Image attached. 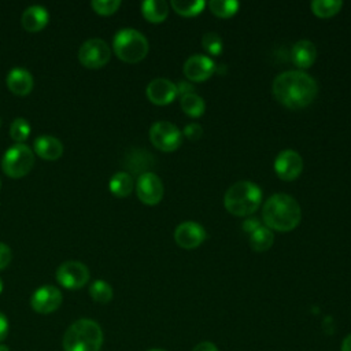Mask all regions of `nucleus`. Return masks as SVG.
Instances as JSON below:
<instances>
[{"label":"nucleus","instance_id":"obj_39","mask_svg":"<svg viewBox=\"0 0 351 351\" xmlns=\"http://www.w3.org/2000/svg\"><path fill=\"white\" fill-rule=\"evenodd\" d=\"M3 292V281H1V278H0V293Z\"/></svg>","mask_w":351,"mask_h":351},{"label":"nucleus","instance_id":"obj_21","mask_svg":"<svg viewBox=\"0 0 351 351\" xmlns=\"http://www.w3.org/2000/svg\"><path fill=\"white\" fill-rule=\"evenodd\" d=\"M108 186H110V191L118 196V197H125L128 196L132 189H133V178L129 173L126 171H118L115 173L110 182H108Z\"/></svg>","mask_w":351,"mask_h":351},{"label":"nucleus","instance_id":"obj_10","mask_svg":"<svg viewBox=\"0 0 351 351\" xmlns=\"http://www.w3.org/2000/svg\"><path fill=\"white\" fill-rule=\"evenodd\" d=\"M62 300V292L56 287L43 285L33 292L30 298V306L38 314H49L59 308Z\"/></svg>","mask_w":351,"mask_h":351},{"label":"nucleus","instance_id":"obj_6","mask_svg":"<svg viewBox=\"0 0 351 351\" xmlns=\"http://www.w3.org/2000/svg\"><path fill=\"white\" fill-rule=\"evenodd\" d=\"M34 165L33 151L26 144H14L10 147L3 159L1 169L11 178H21L26 176Z\"/></svg>","mask_w":351,"mask_h":351},{"label":"nucleus","instance_id":"obj_20","mask_svg":"<svg viewBox=\"0 0 351 351\" xmlns=\"http://www.w3.org/2000/svg\"><path fill=\"white\" fill-rule=\"evenodd\" d=\"M141 12L147 21L160 23L167 16L169 4L165 0H145L141 4Z\"/></svg>","mask_w":351,"mask_h":351},{"label":"nucleus","instance_id":"obj_15","mask_svg":"<svg viewBox=\"0 0 351 351\" xmlns=\"http://www.w3.org/2000/svg\"><path fill=\"white\" fill-rule=\"evenodd\" d=\"M147 97L159 106L169 104L177 97V86L167 78H155L147 85Z\"/></svg>","mask_w":351,"mask_h":351},{"label":"nucleus","instance_id":"obj_31","mask_svg":"<svg viewBox=\"0 0 351 351\" xmlns=\"http://www.w3.org/2000/svg\"><path fill=\"white\" fill-rule=\"evenodd\" d=\"M184 134L189 138V140H199L203 134V129L200 125L197 123H188L185 128H184Z\"/></svg>","mask_w":351,"mask_h":351},{"label":"nucleus","instance_id":"obj_42","mask_svg":"<svg viewBox=\"0 0 351 351\" xmlns=\"http://www.w3.org/2000/svg\"><path fill=\"white\" fill-rule=\"evenodd\" d=\"M0 185H1V181H0Z\"/></svg>","mask_w":351,"mask_h":351},{"label":"nucleus","instance_id":"obj_12","mask_svg":"<svg viewBox=\"0 0 351 351\" xmlns=\"http://www.w3.org/2000/svg\"><path fill=\"white\" fill-rule=\"evenodd\" d=\"M274 170L281 180H295L303 170V159L296 151L284 149L274 160Z\"/></svg>","mask_w":351,"mask_h":351},{"label":"nucleus","instance_id":"obj_32","mask_svg":"<svg viewBox=\"0 0 351 351\" xmlns=\"http://www.w3.org/2000/svg\"><path fill=\"white\" fill-rule=\"evenodd\" d=\"M11 258H12L11 248L7 244L0 243V270L8 266V263L11 262Z\"/></svg>","mask_w":351,"mask_h":351},{"label":"nucleus","instance_id":"obj_23","mask_svg":"<svg viewBox=\"0 0 351 351\" xmlns=\"http://www.w3.org/2000/svg\"><path fill=\"white\" fill-rule=\"evenodd\" d=\"M180 104H181V108L184 110V112L188 114L189 117H200L206 108L204 100L195 92L181 96Z\"/></svg>","mask_w":351,"mask_h":351},{"label":"nucleus","instance_id":"obj_19","mask_svg":"<svg viewBox=\"0 0 351 351\" xmlns=\"http://www.w3.org/2000/svg\"><path fill=\"white\" fill-rule=\"evenodd\" d=\"M34 152L47 160H55L63 154V144L52 136H40L34 140Z\"/></svg>","mask_w":351,"mask_h":351},{"label":"nucleus","instance_id":"obj_17","mask_svg":"<svg viewBox=\"0 0 351 351\" xmlns=\"http://www.w3.org/2000/svg\"><path fill=\"white\" fill-rule=\"evenodd\" d=\"M33 85H34L33 77L25 69L15 67L7 74V86L15 95H19V96L27 95L33 89Z\"/></svg>","mask_w":351,"mask_h":351},{"label":"nucleus","instance_id":"obj_27","mask_svg":"<svg viewBox=\"0 0 351 351\" xmlns=\"http://www.w3.org/2000/svg\"><path fill=\"white\" fill-rule=\"evenodd\" d=\"M208 7L213 14L221 18H228L234 15L239 11V1L236 0H211L208 3Z\"/></svg>","mask_w":351,"mask_h":351},{"label":"nucleus","instance_id":"obj_3","mask_svg":"<svg viewBox=\"0 0 351 351\" xmlns=\"http://www.w3.org/2000/svg\"><path fill=\"white\" fill-rule=\"evenodd\" d=\"M62 344L64 351H99L103 344V330L96 321L81 318L66 329Z\"/></svg>","mask_w":351,"mask_h":351},{"label":"nucleus","instance_id":"obj_34","mask_svg":"<svg viewBox=\"0 0 351 351\" xmlns=\"http://www.w3.org/2000/svg\"><path fill=\"white\" fill-rule=\"evenodd\" d=\"M8 329H10L8 319H7V317L0 311V341H3V340L7 337Z\"/></svg>","mask_w":351,"mask_h":351},{"label":"nucleus","instance_id":"obj_1","mask_svg":"<svg viewBox=\"0 0 351 351\" xmlns=\"http://www.w3.org/2000/svg\"><path fill=\"white\" fill-rule=\"evenodd\" d=\"M317 92V81L300 70L284 71L273 81L274 97L292 110L307 107L315 99Z\"/></svg>","mask_w":351,"mask_h":351},{"label":"nucleus","instance_id":"obj_37","mask_svg":"<svg viewBox=\"0 0 351 351\" xmlns=\"http://www.w3.org/2000/svg\"><path fill=\"white\" fill-rule=\"evenodd\" d=\"M341 351H351V333L344 337L341 343Z\"/></svg>","mask_w":351,"mask_h":351},{"label":"nucleus","instance_id":"obj_18","mask_svg":"<svg viewBox=\"0 0 351 351\" xmlns=\"http://www.w3.org/2000/svg\"><path fill=\"white\" fill-rule=\"evenodd\" d=\"M315 56V45L308 40H299L291 49V59L300 69L310 67L314 63Z\"/></svg>","mask_w":351,"mask_h":351},{"label":"nucleus","instance_id":"obj_26","mask_svg":"<svg viewBox=\"0 0 351 351\" xmlns=\"http://www.w3.org/2000/svg\"><path fill=\"white\" fill-rule=\"evenodd\" d=\"M89 295L97 303H108L112 299V288L104 280H96L89 287Z\"/></svg>","mask_w":351,"mask_h":351},{"label":"nucleus","instance_id":"obj_29","mask_svg":"<svg viewBox=\"0 0 351 351\" xmlns=\"http://www.w3.org/2000/svg\"><path fill=\"white\" fill-rule=\"evenodd\" d=\"M202 45L211 55H219L222 52V48H223L221 37L214 32L204 33V36L202 37Z\"/></svg>","mask_w":351,"mask_h":351},{"label":"nucleus","instance_id":"obj_5","mask_svg":"<svg viewBox=\"0 0 351 351\" xmlns=\"http://www.w3.org/2000/svg\"><path fill=\"white\" fill-rule=\"evenodd\" d=\"M115 55L128 63H136L145 58L148 53V41L143 33L136 29H121L112 40Z\"/></svg>","mask_w":351,"mask_h":351},{"label":"nucleus","instance_id":"obj_41","mask_svg":"<svg viewBox=\"0 0 351 351\" xmlns=\"http://www.w3.org/2000/svg\"><path fill=\"white\" fill-rule=\"evenodd\" d=\"M0 123H1V119H0Z\"/></svg>","mask_w":351,"mask_h":351},{"label":"nucleus","instance_id":"obj_25","mask_svg":"<svg viewBox=\"0 0 351 351\" xmlns=\"http://www.w3.org/2000/svg\"><path fill=\"white\" fill-rule=\"evenodd\" d=\"M206 3L203 0H173L171 7L176 12L185 15V16H193L197 15L200 11H203Z\"/></svg>","mask_w":351,"mask_h":351},{"label":"nucleus","instance_id":"obj_14","mask_svg":"<svg viewBox=\"0 0 351 351\" xmlns=\"http://www.w3.org/2000/svg\"><path fill=\"white\" fill-rule=\"evenodd\" d=\"M214 70H215L214 60L200 53L189 56L184 63V74L191 81H197V82L204 81L208 77H211Z\"/></svg>","mask_w":351,"mask_h":351},{"label":"nucleus","instance_id":"obj_13","mask_svg":"<svg viewBox=\"0 0 351 351\" xmlns=\"http://www.w3.org/2000/svg\"><path fill=\"white\" fill-rule=\"evenodd\" d=\"M176 243L186 250L200 245L206 239L204 228L193 221H186L180 223L174 230Z\"/></svg>","mask_w":351,"mask_h":351},{"label":"nucleus","instance_id":"obj_2","mask_svg":"<svg viewBox=\"0 0 351 351\" xmlns=\"http://www.w3.org/2000/svg\"><path fill=\"white\" fill-rule=\"evenodd\" d=\"M262 218L269 229L289 232L299 225L302 210L292 196L287 193H274L265 202Z\"/></svg>","mask_w":351,"mask_h":351},{"label":"nucleus","instance_id":"obj_38","mask_svg":"<svg viewBox=\"0 0 351 351\" xmlns=\"http://www.w3.org/2000/svg\"><path fill=\"white\" fill-rule=\"evenodd\" d=\"M0 351H10V348L7 346H1L0 344Z\"/></svg>","mask_w":351,"mask_h":351},{"label":"nucleus","instance_id":"obj_36","mask_svg":"<svg viewBox=\"0 0 351 351\" xmlns=\"http://www.w3.org/2000/svg\"><path fill=\"white\" fill-rule=\"evenodd\" d=\"M177 86V95L180 96H184L186 93H192L193 92V86L188 82H180L176 85Z\"/></svg>","mask_w":351,"mask_h":351},{"label":"nucleus","instance_id":"obj_9","mask_svg":"<svg viewBox=\"0 0 351 351\" xmlns=\"http://www.w3.org/2000/svg\"><path fill=\"white\" fill-rule=\"evenodd\" d=\"M56 280L67 289H80L88 282L89 270L78 261H67L58 267Z\"/></svg>","mask_w":351,"mask_h":351},{"label":"nucleus","instance_id":"obj_30","mask_svg":"<svg viewBox=\"0 0 351 351\" xmlns=\"http://www.w3.org/2000/svg\"><path fill=\"white\" fill-rule=\"evenodd\" d=\"M121 5L119 0H93L92 1V8L95 12L100 15H111L114 14Z\"/></svg>","mask_w":351,"mask_h":351},{"label":"nucleus","instance_id":"obj_16","mask_svg":"<svg viewBox=\"0 0 351 351\" xmlns=\"http://www.w3.org/2000/svg\"><path fill=\"white\" fill-rule=\"evenodd\" d=\"M49 21V14L43 5H30L27 7L21 16V23L25 30L34 33L47 26Z\"/></svg>","mask_w":351,"mask_h":351},{"label":"nucleus","instance_id":"obj_33","mask_svg":"<svg viewBox=\"0 0 351 351\" xmlns=\"http://www.w3.org/2000/svg\"><path fill=\"white\" fill-rule=\"evenodd\" d=\"M259 226H262L261 225V222L258 221V218H248V219H245L244 222H243V229H244V232H247V233H252L255 229H258Z\"/></svg>","mask_w":351,"mask_h":351},{"label":"nucleus","instance_id":"obj_22","mask_svg":"<svg viewBox=\"0 0 351 351\" xmlns=\"http://www.w3.org/2000/svg\"><path fill=\"white\" fill-rule=\"evenodd\" d=\"M274 241V234L267 226H259L252 233H250V245L254 251L263 252L271 247Z\"/></svg>","mask_w":351,"mask_h":351},{"label":"nucleus","instance_id":"obj_35","mask_svg":"<svg viewBox=\"0 0 351 351\" xmlns=\"http://www.w3.org/2000/svg\"><path fill=\"white\" fill-rule=\"evenodd\" d=\"M192 351H218L217 346L211 341H202L199 344H196Z\"/></svg>","mask_w":351,"mask_h":351},{"label":"nucleus","instance_id":"obj_28","mask_svg":"<svg viewBox=\"0 0 351 351\" xmlns=\"http://www.w3.org/2000/svg\"><path fill=\"white\" fill-rule=\"evenodd\" d=\"M30 134V123L25 118H15L10 125V136L16 144H23V141Z\"/></svg>","mask_w":351,"mask_h":351},{"label":"nucleus","instance_id":"obj_11","mask_svg":"<svg viewBox=\"0 0 351 351\" xmlns=\"http://www.w3.org/2000/svg\"><path fill=\"white\" fill-rule=\"evenodd\" d=\"M138 199L145 204H156L163 196V184L160 178L151 171L143 173L136 184Z\"/></svg>","mask_w":351,"mask_h":351},{"label":"nucleus","instance_id":"obj_8","mask_svg":"<svg viewBox=\"0 0 351 351\" xmlns=\"http://www.w3.org/2000/svg\"><path fill=\"white\" fill-rule=\"evenodd\" d=\"M111 56L108 44L101 38L86 40L78 51V59L88 69L103 67Z\"/></svg>","mask_w":351,"mask_h":351},{"label":"nucleus","instance_id":"obj_40","mask_svg":"<svg viewBox=\"0 0 351 351\" xmlns=\"http://www.w3.org/2000/svg\"><path fill=\"white\" fill-rule=\"evenodd\" d=\"M148 351H165V350H160V348H151V350H148Z\"/></svg>","mask_w":351,"mask_h":351},{"label":"nucleus","instance_id":"obj_4","mask_svg":"<svg viewBox=\"0 0 351 351\" xmlns=\"http://www.w3.org/2000/svg\"><path fill=\"white\" fill-rule=\"evenodd\" d=\"M262 191L251 181H237L228 188L223 196L225 208L233 215L245 217L252 214L261 204Z\"/></svg>","mask_w":351,"mask_h":351},{"label":"nucleus","instance_id":"obj_7","mask_svg":"<svg viewBox=\"0 0 351 351\" xmlns=\"http://www.w3.org/2000/svg\"><path fill=\"white\" fill-rule=\"evenodd\" d=\"M149 140L158 149L171 152L181 145L182 134L176 125L166 121H159L151 126Z\"/></svg>","mask_w":351,"mask_h":351},{"label":"nucleus","instance_id":"obj_24","mask_svg":"<svg viewBox=\"0 0 351 351\" xmlns=\"http://www.w3.org/2000/svg\"><path fill=\"white\" fill-rule=\"evenodd\" d=\"M343 3L340 0H314L311 3V10L315 15L321 18H329L337 14Z\"/></svg>","mask_w":351,"mask_h":351}]
</instances>
